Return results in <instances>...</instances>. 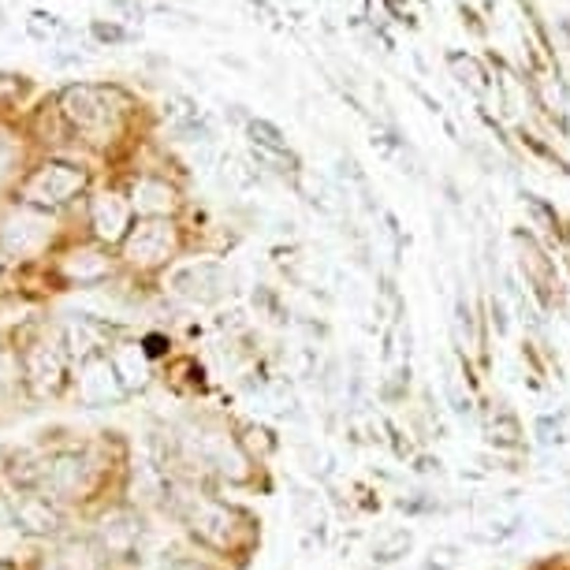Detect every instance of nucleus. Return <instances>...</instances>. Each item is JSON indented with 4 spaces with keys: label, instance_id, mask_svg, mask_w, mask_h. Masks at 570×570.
I'll return each mask as SVG.
<instances>
[{
    "label": "nucleus",
    "instance_id": "nucleus-1",
    "mask_svg": "<svg viewBox=\"0 0 570 570\" xmlns=\"http://www.w3.org/2000/svg\"><path fill=\"white\" fill-rule=\"evenodd\" d=\"M172 292L195 306H213L232 292V276H227V269L216 265V261H190V265L175 269Z\"/></svg>",
    "mask_w": 570,
    "mask_h": 570
},
{
    "label": "nucleus",
    "instance_id": "nucleus-2",
    "mask_svg": "<svg viewBox=\"0 0 570 570\" xmlns=\"http://www.w3.org/2000/svg\"><path fill=\"white\" fill-rule=\"evenodd\" d=\"M109 101H112V94L104 90V86H72V90L64 94V112L72 124L101 135V131L109 127V116H112Z\"/></svg>",
    "mask_w": 570,
    "mask_h": 570
},
{
    "label": "nucleus",
    "instance_id": "nucleus-3",
    "mask_svg": "<svg viewBox=\"0 0 570 570\" xmlns=\"http://www.w3.org/2000/svg\"><path fill=\"white\" fill-rule=\"evenodd\" d=\"M83 183L86 175L72 169V164H46V169L26 183V198H30V206H60V201H67L75 190H83Z\"/></svg>",
    "mask_w": 570,
    "mask_h": 570
},
{
    "label": "nucleus",
    "instance_id": "nucleus-4",
    "mask_svg": "<svg viewBox=\"0 0 570 570\" xmlns=\"http://www.w3.org/2000/svg\"><path fill=\"white\" fill-rule=\"evenodd\" d=\"M124 381H120L116 365L109 358H94L86 362L83 370V381H78V396H83L86 407H109V402H120L124 399Z\"/></svg>",
    "mask_w": 570,
    "mask_h": 570
},
{
    "label": "nucleus",
    "instance_id": "nucleus-5",
    "mask_svg": "<svg viewBox=\"0 0 570 570\" xmlns=\"http://www.w3.org/2000/svg\"><path fill=\"white\" fill-rule=\"evenodd\" d=\"M169 250H172V227L164 221L138 224L127 239V258L135 265H157V261L169 258Z\"/></svg>",
    "mask_w": 570,
    "mask_h": 570
},
{
    "label": "nucleus",
    "instance_id": "nucleus-6",
    "mask_svg": "<svg viewBox=\"0 0 570 570\" xmlns=\"http://www.w3.org/2000/svg\"><path fill=\"white\" fill-rule=\"evenodd\" d=\"M187 519H190V530H195L201 541L216 545V548H224L227 541H232V533H235V519L227 515V507L209 504V499H195V504L187 507Z\"/></svg>",
    "mask_w": 570,
    "mask_h": 570
},
{
    "label": "nucleus",
    "instance_id": "nucleus-7",
    "mask_svg": "<svg viewBox=\"0 0 570 570\" xmlns=\"http://www.w3.org/2000/svg\"><path fill=\"white\" fill-rule=\"evenodd\" d=\"M4 243L8 250H20V253L41 247V243H46V216L30 213V209L15 213L12 221L4 224Z\"/></svg>",
    "mask_w": 570,
    "mask_h": 570
},
{
    "label": "nucleus",
    "instance_id": "nucleus-8",
    "mask_svg": "<svg viewBox=\"0 0 570 570\" xmlns=\"http://www.w3.org/2000/svg\"><path fill=\"white\" fill-rule=\"evenodd\" d=\"M90 216H94V227H98L101 239L112 243V239H120V235H124V227H127V221H131V209H127L120 198L101 195L98 201H94Z\"/></svg>",
    "mask_w": 570,
    "mask_h": 570
},
{
    "label": "nucleus",
    "instance_id": "nucleus-9",
    "mask_svg": "<svg viewBox=\"0 0 570 570\" xmlns=\"http://www.w3.org/2000/svg\"><path fill=\"white\" fill-rule=\"evenodd\" d=\"M15 515H20V530H30V533H57L60 530V515L49 507V499L26 496V499H20Z\"/></svg>",
    "mask_w": 570,
    "mask_h": 570
},
{
    "label": "nucleus",
    "instance_id": "nucleus-10",
    "mask_svg": "<svg viewBox=\"0 0 570 570\" xmlns=\"http://www.w3.org/2000/svg\"><path fill=\"white\" fill-rule=\"evenodd\" d=\"M410 548H414V533L410 530H388L370 545V556H373V563L392 567V563H399V559H407Z\"/></svg>",
    "mask_w": 570,
    "mask_h": 570
},
{
    "label": "nucleus",
    "instance_id": "nucleus-11",
    "mask_svg": "<svg viewBox=\"0 0 570 570\" xmlns=\"http://www.w3.org/2000/svg\"><path fill=\"white\" fill-rule=\"evenodd\" d=\"M104 548L116 552V556H127L131 548L138 545V537H142V530H138L135 519H127V515H112V519H104Z\"/></svg>",
    "mask_w": 570,
    "mask_h": 570
},
{
    "label": "nucleus",
    "instance_id": "nucleus-12",
    "mask_svg": "<svg viewBox=\"0 0 570 570\" xmlns=\"http://www.w3.org/2000/svg\"><path fill=\"white\" fill-rule=\"evenodd\" d=\"M60 373H64V355L57 347H38L30 355V376L38 388H57Z\"/></svg>",
    "mask_w": 570,
    "mask_h": 570
},
{
    "label": "nucleus",
    "instance_id": "nucleus-13",
    "mask_svg": "<svg viewBox=\"0 0 570 570\" xmlns=\"http://www.w3.org/2000/svg\"><path fill=\"white\" fill-rule=\"evenodd\" d=\"M112 365H116L124 388H142V384L149 381V362L138 347H120L116 358H112Z\"/></svg>",
    "mask_w": 570,
    "mask_h": 570
},
{
    "label": "nucleus",
    "instance_id": "nucleus-14",
    "mask_svg": "<svg viewBox=\"0 0 570 570\" xmlns=\"http://www.w3.org/2000/svg\"><path fill=\"white\" fill-rule=\"evenodd\" d=\"M447 67H451V72L459 75V83L467 86L470 94H478V98H485V94H488V75H485V67H481L473 57H467V52H447Z\"/></svg>",
    "mask_w": 570,
    "mask_h": 570
},
{
    "label": "nucleus",
    "instance_id": "nucleus-15",
    "mask_svg": "<svg viewBox=\"0 0 570 570\" xmlns=\"http://www.w3.org/2000/svg\"><path fill=\"white\" fill-rule=\"evenodd\" d=\"M64 273L78 280V284H98V280L109 273V261L98 258V253H75V258L64 265Z\"/></svg>",
    "mask_w": 570,
    "mask_h": 570
},
{
    "label": "nucleus",
    "instance_id": "nucleus-16",
    "mask_svg": "<svg viewBox=\"0 0 570 570\" xmlns=\"http://www.w3.org/2000/svg\"><path fill=\"white\" fill-rule=\"evenodd\" d=\"M247 135H250L253 149H269V153H287L284 131H280L276 124H269V120H250V124H247Z\"/></svg>",
    "mask_w": 570,
    "mask_h": 570
},
{
    "label": "nucleus",
    "instance_id": "nucleus-17",
    "mask_svg": "<svg viewBox=\"0 0 570 570\" xmlns=\"http://www.w3.org/2000/svg\"><path fill=\"white\" fill-rule=\"evenodd\" d=\"M135 201H138L142 213H164V209L172 206V190L164 187V183H157V179H142L135 187Z\"/></svg>",
    "mask_w": 570,
    "mask_h": 570
},
{
    "label": "nucleus",
    "instance_id": "nucleus-18",
    "mask_svg": "<svg viewBox=\"0 0 570 570\" xmlns=\"http://www.w3.org/2000/svg\"><path fill=\"white\" fill-rule=\"evenodd\" d=\"M485 525L488 530H473L470 541H481V545H504V541H511L515 533L522 530V519L511 515V519H488Z\"/></svg>",
    "mask_w": 570,
    "mask_h": 570
},
{
    "label": "nucleus",
    "instance_id": "nucleus-19",
    "mask_svg": "<svg viewBox=\"0 0 570 570\" xmlns=\"http://www.w3.org/2000/svg\"><path fill=\"white\" fill-rule=\"evenodd\" d=\"M519 436H522V425H519V418L515 414H499V418H493V422H488V441L493 444H504V447H515L519 444Z\"/></svg>",
    "mask_w": 570,
    "mask_h": 570
},
{
    "label": "nucleus",
    "instance_id": "nucleus-20",
    "mask_svg": "<svg viewBox=\"0 0 570 570\" xmlns=\"http://www.w3.org/2000/svg\"><path fill=\"white\" fill-rule=\"evenodd\" d=\"M462 563V548L459 545H433L425 556L422 570H455Z\"/></svg>",
    "mask_w": 570,
    "mask_h": 570
},
{
    "label": "nucleus",
    "instance_id": "nucleus-21",
    "mask_svg": "<svg viewBox=\"0 0 570 570\" xmlns=\"http://www.w3.org/2000/svg\"><path fill=\"white\" fill-rule=\"evenodd\" d=\"M444 396H447V402H451V410H455V414L470 418V396H467V392H462L459 373H451V370L444 373Z\"/></svg>",
    "mask_w": 570,
    "mask_h": 570
},
{
    "label": "nucleus",
    "instance_id": "nucleus-22",
    "mask_svg": "<svg viewBox=\"0 0 570 570\" xmlns=\"http://www.w3.org/2000/svg\"><path fill=\"white\" fill-rule=\"evenodd\" d=\"M26 30H30L38 41H46L49 34H60V30H64V23H60L52 12H30V23H26Z\"/></svg>",
    "mask_w": 570,
    "mask_h": 570
},
{
    "label": "nucleus",
    "instance_id": "nucleus-23",
    "mask_svg": "<svg viewBox=\"0 0 570 570\" xmlns=\"http://www.w3.org/2000/svg\"><path fill=\"white\" fill-rule=\"evenodd\" d=\"M295 519H298V522H306V525H318V519H321V504H318V496H310V493H295Z\"/></svg>",
    "mask_w": 570,
    "mask_h": 570
},
{
    "label": "nucleus",
    "instance_id": "nucleus-24",
    "mask_svg": "<svg viewBox=\"0 0 570 570\" xmlns=\"http://www.w3.org/2000/svg\"><path fill=\"white\" fill-rule=\"evenodd\" d=\"M522 201H525V209H530L533 221H537V227H545V232H552V227H556V213H552V209L537 195H525Z\"/></svg>",
    "mask_w": 570,
    "mask_h": 570
},
{
    "label": "nucleus",
    "instance_id": "nucleus-25",
    "mask_svg": "<svg viewBox=\"0 0 570 570\" xmlns=\"http://www.w3.org/2000/svg\"><path fill=\"white\" fill-rule=\"evenodd\" d=\"M90 30H94V38L104 41V46H120V41H131V34L124 30V26H116V23H94Z\"/></svg>",
    "mask_w": 570,
    "mask_h": 570
},
{
    "label": "nucleus",
    "instance_id": "nucleus-26",
    "mask_svg": "<svg viewBox=\"0 0 570 570\" xmlns=\"http://www.w3.org/2000/svg\"><path fill=\"white\" fill-rule=\"evenodd\" d=\"M537 436L541 444H559L563 441V429H559L556 418H537Z\"/></svg>",
    "mask_w": 570,
    "mask_h": 570
},
{
    "label": "nucleus",
    "instance_id": "nucleus-27",
    "mask_svg": "<svg viewBox=\"0 0 570 570\" xmlns=\"http://www.w3.org/2000/svg\"><path fill=\"white\" fill-rule=\"evenodd\" d=\"M157 570H206V567H201L198 559H187V556H164Z\"/></svg>",
    "mask_w": 570,
    "mask_h": 570
},
{
    "label": "nucleus",
    "instance_id": "nucleus-28",
    "mask_svg": "<svg viewBox=\"0 0 570 570\" xmlns=\"http://www.w3.org/2000/svg\"><path fill=\"white\" fill-rule=\"evenodd\" d=\"M109 8L112 12H124V15H138V20L146 15V8L138 4V0H109Z\"/></svg>",
    "mask_w": 570,
    "mask_h": 570
},
{
    "label": "nucleus",
    "instance_id": "nucleus-29",
    "mask_svg": "<svg viewBox=\"0 0 570 570\" xmlns=\"http://www.w3.org/2000/svg\"><path fill=\"white\" fill-rule=\"evenodd\" d=\"M493 324H496L499 336H507V313H504V302H499V298H493Z\"/></svg>",
    "mask_w": 570,
    "mask_h": 570
},
{
    "label": "nucleus",
    "instance_id": "nucleus-30",
    "mask_svg": "<svg viewBox=\"0 0 570 570\" xmlns=\"http://www.w3.org/2000/svg\"><path fill=\"white\" fill-rule=\"evenodd\" d=\"M478 4L485 8V12H493V4H496V0H478Z\"/></svg>",
    "mask_w": 570,
    "mask_h": 570
},
{
    "label": "nucleus",
    "instance_id": "nucleus-31",
    "mask_svg": "<svg viewBox=\"0 0 570 570\" xmlns=\"http://www.w3.org/2000/svg\"><path fill=\"white\" fill-rule=\"evenodd\" d=\"M0 519H4V504H0Z\"/></svg>",
    "mask_w": 570,
    "mask_h": 570
},
{
    "label": "nucleus",
    "instance_id": "nucleus-32",
    "mask_svg": "<svg viewBox=\"0 0 570 570\" xmlns=\"http://www.w3.org/2000/svg\"><path fill=\"white\" fill-rule=\"evenodd\" d=\"M0 570H4V567H0Z\"/></svg>",
    "mask_w": 570,
    "mask_h": 570
},
{
    "label": "nucleus",
    "instance_id": "nucleus-33",
    "mask_svg": "<svg viewBox=\"0 0 570 570\" xmlns=\"http://www.w3.org/2000/svg\"><path fill=\"white\" fill-rule=\"evenodd\" d=\"M57 570H60V567H57Z\"/></svg>",
    "mask_w": 570,
    "mask_h": 570
}]
</instances>
